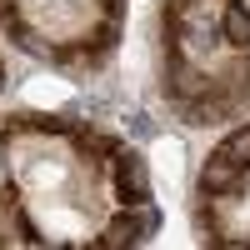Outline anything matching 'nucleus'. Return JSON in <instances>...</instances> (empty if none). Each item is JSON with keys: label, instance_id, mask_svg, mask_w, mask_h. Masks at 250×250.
<instances>
[{"label": "nucleus", "instance_id": "nucleus-7", "mask_svg": "<svg viewBox=\"0 0 250 250\" xmlns=\"http://www.w3.org/2000/svg\"><path fill=\"white\" fill-rule=\"evenodd\" d=\"M15 230L25 235V240H40V230H35V220H30L25 210H15Z\"/></svg>", "mask_w": 250, "mask_h": 250}, {"label": "nucleus", "instance_id": "nucleus-5", "mask_svg": "<svg viewBox=\"0 0 250 250\" xmlns=\"http://www.w3.org/2000/svg\"><path fill=\"white\" fill-rule=\"evenodd\" d=\"M220 155H230V160L240 165V170H245V165H250V125H245V130H230V135H225Z\"/></svg>", "mask_w": 250, "mask_h": 250}, {"label": "nucleus", "instance_id": "nucleus-6", "mask_svg": "<svg viewBox=\"0 0 250 250\" xmlns=\"http://www.w3.org/2000/svg\"><path fill=\"white\" fill-rule=\"evenodd\" d=\"M110 45H115V25L105 20V25H95V30H90V55H100V50H110Z\"/></svg>", "mask_w": 250, "mask_h": 250}, {"label": "nucleus", "instance_id": "nucleus-2", "mask_svg": "<svg viewBox=\"0 0 250 250\" xmlns=\"http://www.w3.org/2000/svg\"><path fill=\"white\" fill-rule=\"evenodd\" d=\"M235 185H240V165L230 160V155H210V160H205V170H200V195L205 200H215V195H230L235 190Z\"/></svg>", "mask_w": 250, "mask_h": 250}, {"label": "nucleus", "instance_id": "nucleus-4", "mask_svg": "<svg viewBox=\"0 0 250 250\" xmlns=\"http://www.w3.org/2000/svg\"><path fill=\"white\" fill-rule=\"evenodd\" d=\"M220 40H225L230 50H250V10H245V0H225Z\"/></svg>", "mask_w": 250, "mask_h": 250}, {"label": "nucleus", "instance_id": "nucleus-3", "mask_svg": "<svg viewBox=\"0 0 250 250\" xmlns=\"http://www.w3.org/2000/svg\"><path fill=\"white\" fill-rule=\"evenodd\" d=\"M145 230H155V210H145V215H115L110 225H105V235H100V245H110V250H120V245H140L145 240Z\"/></svg>", "mask_w": 250, "mask_h": 250}, {"label": "nucleus", "instance_id": "nucleus-1", "mask_svg": "<svg viewBox=\"0 0 250 250\" xmlns=\"http://www.w3.org/2000/svg\"><path fill=\"white\" fill-rule=\"evenodd\" d=\"M115 195L130 205V210L150 200V175H145V160H140L135 150H120V145H115Z\"/></svg>", "mask_w": 250, "mask_h": 250}]
</instances>
